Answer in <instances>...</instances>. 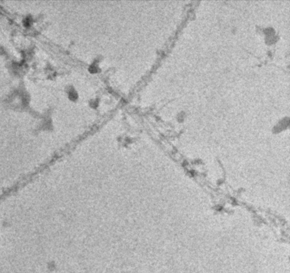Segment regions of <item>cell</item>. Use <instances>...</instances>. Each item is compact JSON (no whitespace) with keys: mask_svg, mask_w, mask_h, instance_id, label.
<instances>
[{"mask_svg":"<svg viewBox=\"0 0 290 273\" xmlns=\"http://www.w3.org/2000/svg\"><path fill=\"white\" fill-rule=\"evenodd\" d=\"M66 92H67V95L71 100H76L79 97V94H78L77 91L74 89L72 86H70L69 87L66 88Z\"/></svg>","mask_w":290,"mask_h":273,"instance_id":"cell-1","label":"cell"}]
</instances>
